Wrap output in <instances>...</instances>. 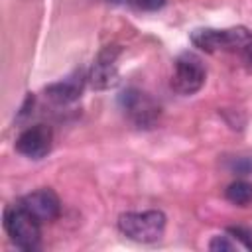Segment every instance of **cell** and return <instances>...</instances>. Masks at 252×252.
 Returning <instances> with one entry per match:
<instances>
[{
	"mask_svg": "<svg viewBox=\"0 0 252 252\" xmlns=\"http://www.w3.org/2000/svg\"><path fill=\"white\" fill-rule=\"evenodd\" d=\"M191 43L203 51H219V49H236L252 43V32L244 26L234 28H197L191 32Z\"/></svg>",
	"mask_w": 252,
	"mask_h": 252,
	"instance_id": "3957f363",
	"label": "cell"
},
{
	"mask_svg": "<svg viewBox=\"0 0 252 252\" xmlns=\"http://www.w3.org/2000/svg\"><path fill=\"white\" fill-rule=\"evenodd\" d=\"M39 220L20 203L10 205L4 211V228L10 236V240L22 248V250H35L39 244Z\"/></svg>",
	"mask_w": 252,
	"mask_h": 252,
	"instance_id": "7a4b0ae2",
	"label": "cell"
},
{
	"mask_svg": "<svg viewBox=\"0 0 252 252\" xmlns=\"http://www.w3.org/2000/svg\"><path fill=\"white\" fill-rule=\"evenodd\" d=\"M120 104L126 116L138 128H154L159 118V106L152 100V96H148L138 89L124 91L120 94Z\"/></svg>",
	"mask_w": 252,
	"mask_h": 252,
	"instance_id": "5b68a950",
	"label": "cell"
},
{
	"mask_svg": "<svg viewBox=\"0 0 252 252\" xmlns=\"http://www.w3.org/2000/svg\"><path fill=\"white\" fill-rule=\"evenodd\" d=\"M165 224H167V219L158 209L122 213L118 217V230L126 238L142 244L158 242L165 232Z\"/></svg>",
	"mask_w": 252,
	"mask_h": 252,
	"instance_id": "6da1fadb",
	"label": "cell"
},
{
	"mask_svg": "<svg viewBox=\"0 0 252 252\" xmlns=\"http://www.w3.org/2000/svg\"><path fill=\"white\" fill-rule=\"evenodd\" d=\"M224 197H226L232 205L248 207V205H252V183H250V181H244V179L232 181V183L226 187Z\"/></svg>",
	"mask_w": 252,
	"mask_h": 252,
	"instance_id": "30bf717a",
	"label": "cell"
},
{
	"mask_svg": "<svg viewBox=\"0 0 252 252\" xmlns=\"http://www.w3.org/2000/svg\"><path fill=\"white\" fill-rule=\"evenodd\" d=\"M205 79H207V71L199 55L185 51L175 59L173 73H171V89L175 93L183 96L195 94L203 89Z\"/></svg>",
	"mask_w": 252,
	"mask_h": 252,
	"instance_id": "277c9868",
	"label": "cell"
},
{
	"mask_svg": "<svg viewBox=\"0 0 252 252\" xmlns=\"http://www.w3.org/2000/svg\"><path fill=\"white\" fill-rule=\"evenodd\" d=\"M228 169H230V173L240 175V177L252 175V158H250V156H238V158H232L230 163H228Z\"/></svg>",
	"mask_w": 252,
	"mask_h": 252,
	"instance_id": "7c38bea8",
	"label": "cell"
},
{
	"mask_svg": "<svg viewBox=\"0 0 252 252\" xmlns=\"http://www.w3.org/2000/svg\"><path fill=\"white\" fill-rule=\"evenodd\" d=\"M83 89H85V77L81 71H75L73 75L65 77L63 81L51 83L45 89V94L55 104H71L83 94Z\"/></svg>",
	"mask_w": 252,
	"mask_h": 252,
	"instance_id": "9c48e42d",
	"label": "cell"
},
{
	"mask_svg": "<svg viewBox=\"0 0 252 252\" xmlns=\"http://www.w3.org/2000/svg\"><path fill=\"white\" fill-rule=\"evenodd\" d=\"M120 47L118 45H106L94 59L91 73L87 81L94 91H108L118 85L120 73H118V57H120Z\"/></svg>",
	"mask_w": 252,
	"mask_h": 252,
	"instance_id": "8992f818",
	"label": "cell"
},
{
	"mask_svg": "<svg viewBox=\"0 0 252 252\" xmlns=\"http://www.w3.org/2000/svg\"><path fill=\"white\" fill-rule=\"evenodd\" d=\"M228 234H232V238L242 246V250H252V232L248 228L242 226H230L226 228Z\"/></svg>",
	"mask_w": 252,
	"mask_h": 252,
	"instance_id": "4fadbf2b",
	"label": "cell"
},
{
	"mask_svg": "<svg viewBox=\"0 0 252 252\" xmlns=\"http://www.w3.org/2000/svg\"><path fill=\"white\" fill-rule=\"evenodd\" d=\"M39 222H51L61 213V201L53 189H37L20 201Z\"/></svg>",
	"mask_w": 252,
	"mask_h": 252,
	"instance_id": "ba28073f",
	"label": "cell"
},
{
	"mask_svg": "<svg viewBox=\"0 0 252 252\" xmlns=\"http://www.w3.org/2000/svg\"><path fill=\"white\" fill-rule=\"evenodd\" d=\"M248 57H250V61H252V43H250V47H248Z\"/></svg>",
	"mask_w": 252,
	"mask_h": 252,
	"instance_id": "9a60e30c",
	"label": "cell"
},
{
	"mask_svg": "<svg viewBox=\"0 0 252 252\" xmlns=\"http://www.w3.org/2000/svg\"><path fill=\"white\" fill-rule=\"evenodd\" d=\"M51 144H53L51 128L45 124H35V126L26 128L18 136L16 150L30 159H41L51 152Z\"/></svg>",
	"mask_w": 252,
	"mask_h": 252,
	"instance_id": "52a82bcc",
	"label": "cell"
},
{
	"mask_svg": "<svg viewBox=\"0 0 252 252\" xmlns=\"http://www.w3.org/2000/svg\"><path fill=\"white\" fill-rule=\"evenodd\" d=\"M167 0H128V4H132L134 8L142 10V12H156L161 10L165 6Z\"/></svg>",
	"mask_w": 252,
	"mask_h": 252,
	"instance_id": "5bb4252c",
	"label": "cell"
},
{
	"mask_svg": "<svg viewBox=\"0 0 252 252\" xmlns=\"http://www.w3.org/2000/svg\"><path fill=\"white\" fill-rule=\"evenodd\" d=\"M209 250H213V252H232V250H242V246L232 238V234L224 232V234L213 236V240L209 242Z\"/></svg>",
	"mask_w": 252,
	"mask_h": 252,
	"instance_id": "8fae6325",
	"label": "cell"
}]
</instances>
